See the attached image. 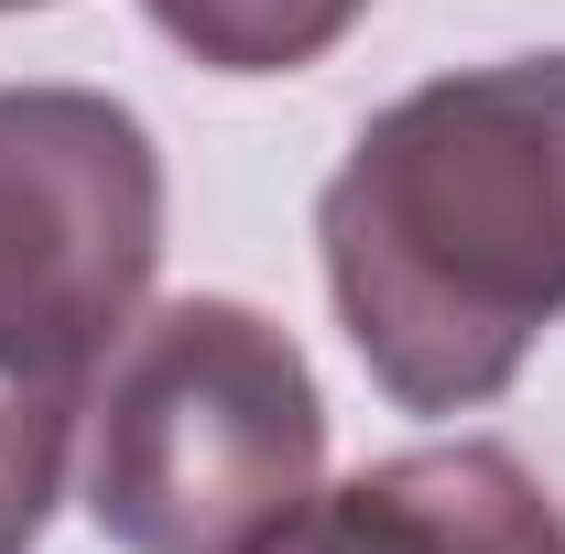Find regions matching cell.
<instances>
[{
  "mask_svg": "<svg viewBox=\"0 0 565 554\" xmlns=\"http://www.w3.org/2000/svg\"><path fill=\"white\" fill-rule=\"evenodd\" d=\"M338 327L403 414H479L565 316V55H500L370 109L316 196Z\"/></svg>",
  "mask_w": 565,
  "mask_h": 554,
  "instance_id": "obj_1",
  "label": "cell"
},
{
  "mask_svg": "<svg viewBox=\"0 0 565 554\" xmlns=\"http://www.w3.org/2000/svg\"><path fill=\"white\" fill-rule=\"evenodd\" d=\"M327 468L305 348L239 294L131 316L87 392V522L120 554H250Z\"/></svg>",
  "mask_w": 565,
  "mask_h": 554,
  "instance_id": "obj_2",
  "label": "cell"
},
{
  "mask_svg": "<svg viewBox=\"0 0 565 554\" xmlns=\"http://www.w3.org/2000/svg\"><path fill=\"white\" fill-rule=\"evenodd\" d=\"M163 262V152L98 87H0V381L87 403Z\"/></svg>",
  "mask_w": 565,
  "mask_h": 554,
  "instance_id": "obj_3",
  "label": "cell"
},
{
  "mask_svg": "<svg viewBox=\"0 0 565 554\" xmlns=\"http://www.w3.org/2000/svg\"><path fill=\"white\" fill-rule=\"evenodd\" d=\"M250 554H565V500L511 446L457 435L305 489Z\"/></svg>",
  "mask_w": 565,
  "mask_h": 554,
  "instance_id": "obj_4",
  "label": "cell"
},
{
  "mask_svg": "<svg viewBox=\"0 0 565 554\" xmlns=\"http://www.w3.org/2000/svg\"><path fill=\"white\" fill-rule=\"evenodd\" d=\"M163 44H185L217 76H294L316 55H338L370 0H141Z\"/></svg>",
  "mask_w": 565,
  "mask_h": 554,
  "instance_id": "obj_5",
  "label": "cell"
},
{
  "mask_svg": "<svg viewBox=\"0 0 565 554\" xmlns=\"http://www.w3.org/2000/svg\"><path fill=\"white\" fill-rule=\"evenodd\" d=\"M76 424H87V403L0 381V554H33V544H44V522H55V489H66V446H76Z\"/></svg>",
  "mask_w": 565,
  "mask_h": 554,
  "instance_id": "obj_6",
  "label": "cell"
},
{
  "mask_svg": "<svg viewBox=\"0 0 565 554\" xmlns=\"http://www.w3.org/2000/svg\"><path fill=\"white\" fill-rule=\"evenodd\" d=\"M0 11H55V0H0Z\"/></svg>",
  "mask_w": 565,
  "mask_h": 554,
  "instance_id": "obj_7",
  "label": "cell"
}]
</instances>
